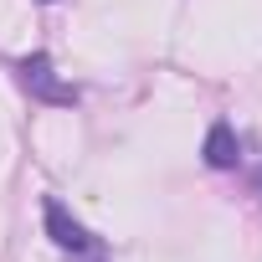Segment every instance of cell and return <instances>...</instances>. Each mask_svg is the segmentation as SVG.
<instances>
[{
  "mask_svg": "<svg viewBox=\"0 0 262 262\" xmlns=\"http://www.w3.org/2000/svg\"><path fill=\"white\" fill-rule=\"evenodd\" d=\"M242 160V144H236V134L226 123H216L211 134H206V165H216V170H231Z\"/></svg>",
  "mask_w": 262,
  "mask_h": 262,
  "instance_id": "cell-1",
  "label": "cell"
},
{
  "mask_svg": "<svg viewBox=\"0 0 262 262\" xmlns=\"http://www.w3.org/2000/svg\"><path fill=\"white\" fill-rule=\"evenodd\" d=\"M47 226H52L57 247H67V252H82V247H88V231H82L77 221H67V211H62L57 201H47Z\"/></svg>",
  "mask_w": 262,
  "mask_h": 262,
  "instance_id": "cell-2",
  "label": "cell"
},
{
  "mask_svg": "<svg viewBox=\"0 0 262 262\" xmlns=\"http://www.w3.org/2000/svg\"><path fill=\"white\" fill-rule=\"evenodd\" d=\"M257 185H262V175H257Z\"/></svg>",
  "mask_w": 262,
  "mask_h": 262,
  "instance_id": "cell-3",
  "label": "cell"
}]
</instances>
